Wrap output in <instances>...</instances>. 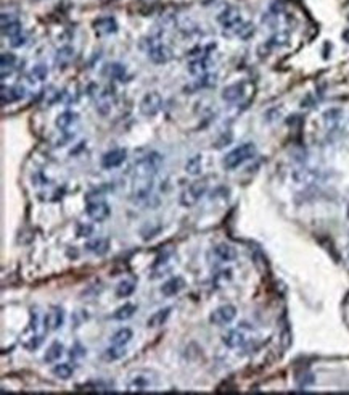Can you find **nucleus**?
Segmentation results:
<instances>
[{
  "mask_svg": "<svg viewBox=\"0 0 349 395\" xmlns=\"http://www.w3.org/2000/svg\"><path fill=\"white\" fill-rule=\"evenodd\" d=\"M163 162H164V157L158 152H152L142 158H138L134 165V177L153 179V176L159 171Z\"/></svg>",
  "mask_w": 349,
  "mask_h": 395,
  "instance_id": "f257e3e1",
  "label": "nucleus"
},
{
  "mask_svg": "<svg viewBox=\"0 0 349 395\" xmlns=\"http://www.w3.org/2000/svg\"><path fill=\"white\" fill-rule=\"evenodd\" d=\"M254 155H256V145H254L253 142L241 144L240 147L233 148L232 152H229L227 155L224 157L222 165H224L225 169H235V168H238L240 165H243L245 162L251 160Z\"/></svg>",
  "mask_w": 349,
  "mask_h": 395,
  "instance_id": "f03ea898",
  "label": "nucleus"
},
{
  "mask_svg": "<svg viewBox=\"0 0 349 395\" xmlns=\"http://www.w3.org/2000/svg\"><path fill=\"white\" fill-rule=\"evenodd\" d=\"M156 385V378L148 371L132 373L127 381V392H148Z\"/></svg>",
  "mask_w": 349,
  "mask_h": 395,
  "instance_id": "7ed1b4c3",
  "label": "nucleus"
},
{
  "mask_svg": "<svg viewBox=\"0 0 349 395\" xmlns=\"http://www.w3.org/2000/svg\"><path fill=\"white\" fill-rule=\"evenodd\" d=\"M218 21L219 24L224 27L225 33H233L237 34V31L240 29V26L245 23L241 13L237 7H227L218 15Z\"/></svg>",
  "mask_w": 349,
  "mask_h": 395,
  "instance_id": "20e7f679",
  "label": "nucleus"
},
{
  "mask_svg": "<svg viewBox=\"0 0 349 395\" xmlns=\"http://www.w3.org/2000/svg\"><path fill=\"white\" fill-rule=\"evenodd\" d=\"M206 191H207V183L206 181H195V183H192L182 192L181 205L187 206V208H190V206L196 205L198 202L203 199V195L206 194Z\"/></svg>",
  "mask_w": 349,
  "mask_h": 395,
  "instance_id": "39448f33",
  "label": "nucleus"
},
{
  "mask_svg": "<svg viewBox=\"0 0 349 395\" xmlns=\"http://www.w3.org/2000/svg\"><path fill=\"white\" fill-rule=\"evenodd\" d=\"M161 107H163V97L159 96V92L152 90V92H147L145 96H144V99L140 100L138 110H140V113H142L144 116L152 118V116L158 115L159 110H161Z\"/></svg>",
  "mask_w": 349,
  "mask_h": 395,
  "instance_id": "423d86ee",
  "label": "nucleus"
},
{
  "mask_svg": "<svg viewBox=\"0 0 349 395\" xmlns=\"http://www.w3.org/2000/svg\"><path fill=\"white\" fill-rule=\"evenodd\" d=\"M86 213L92 221L101 223L110 218L111 215V208L110 205L103 200V199H89L87 200V206H86Z\"/></svg>",
  "mask_w": 349,
  "mask_h": 395,
  "instance_id": "0eeeda50",
  "label": "nucleus"
},
{
  "mask_svg": "<svg viewBox=\"0 0 349 395\" xmlns=\"http://www.w3.org/2000/svg\"><path fill=\"white\" fill-rule=\"evenodd\" d=\"M147 47H145V52L148 55V58L152 60L153 63H166L169 62V58H171V50L167 49V47L164 44H161L159 41L156 39H148L145 41Z\"/></svg>",
  "mask_w": 349,
  "mask_h": 395,
  "instance_id": "6e6552de",
  "label": "nucleus"
},
{
  "mask_svg": "<svg viewBox=\"0 0 349 395\" xmlns=\"http://www.w3.org/2000/svg\"><path fill=\"white\" fill-rule=\"evenodd\" d=\"M235 318H237V308L233 305H222L219 308H216L210 315V321L211 324H216V326H225V324H230Z\"/></svg>",
  "mask_w": 349,
  "mask_h": 395,
  "instance_id": "1a4fd4ad",
  "label": "nucleus"
},
{
  "mask_svg": "<svg viewBox=\"0 0 349 395\" xmlns=\"http://www.w3.org/2000/svg\"><path fill=\"white\" fill-rule=\"evenodd\" d=\"M210 68H211V58L207 52L196 55L188 62V73L193 74V76H206Z\"/></svg>",
  "mask_w": 349,
  "mask_h": 395,
  "instance_id": "9d476101",
  "label": "nucleus"
},
{
  "mask_svg": "<svg viewBox=\"0 0 349 395\" xmlns=\"http://www.w3.org/2000/svg\"><path fill=\"white\" fill-rule=\"evenodd\" d=\"M153 192V179H144V177H134V187H132V197L137 202L147 200Z\"/></svg>",
  "mask_w": 349,
  "mask_h": 395,
  "instance_id": "9b49d317",
  "label": "nucleus"
},
{
  "mask_svg": "<svg viewBox=\"0 0 349 395\" xmlns=\"http://www.w3.org/2000/svg\"><path fill=\"white\" fill-rule=\"evenodd\" d=\"M0 21H2V34L5 37H16L23 34V29H21V23L18 21V18L12 13H2V16H0Z\"/></svg>",
  "mask_w": 349,
  "mask_h": 395,
  "instance_id": "f8f14e48",
  "label": "nucleus"
},
{
  "mask_svg": "<svg viewBox=\"0 0 349 395\" xmlns=\"http://www.w3.org/2000/svg\"><path fill=\"white\" fill-rule=\"evenodd\" d=\"M42 341H44V334L39 332V329H34L31 326H27L24 334L21 336V345L24 347L26 350H29V352L39 349Z\"/></svg>",
  "mask_w": 349,
  "mask_h": 395,
  "instance_id": "ddd939ff",
  "label": "nucleus"
},
{
  "mask_svg": "<svg viewBox=\"0 0 349 395\" xmlns=\"http://www.w3.org/2000/svg\"><path fill=\"white\" fill-rule=\"evenodd\" d=\"M64 323V312L63 308L60 307H52L49 312H47L45 315V319H44V327L47 329V331H56V329H60Z\"/></svg>",
  "mask_w": 349,
  "mask_h": 395,
  "instance_id": "4468645a",
  "label": "nucleus"
},
{
  "mask_svg": "<svg viewBox=\"0 0 349 395\" xmlns=\"http://www.w3.org/2000/svg\"><path fill=\"white\" fill-rule=\"evenodd\" d=\"M291 177L298 184H312L322 177V173L316 168H299V169H295Z\"/></svg>",
  "mask_w": 349,
  "mask_h": 395,
  "instance_id": "2eb2a0df",
  "label": "nucleus"
},
{
  "mask_svg": "<svg viewBox=\"0 0 349 395\" xmlns=\"http://www.w3.org/2000/svg\"><path fill=\"white\" fill-rule=\"evenodd\" d=\"M126 157H127V152L124 148H115L101 157V166L105 169L118 168L126 162Z\"/></svg>",
  "mask_w": 349,
  "mask_h": 395,
  "instance_id": "dca6fc26",
  "label": "nucleus"
},
{
  "mask_svg": "<svg viewBox=\"0 0 349 395\" xmlns=\"http://www.w3.org/2000/svg\"><path fill=\"white\" fill-rule=\"evenodd\" d=\"M322 121L328 131H336L341 126L343 121V110L341 108H328L322 113Z\"/></svg>",
  "mask_w": 349,
  "mask_h": 395,
  "instance_id": "f3484780",
  "label": "nucleus"
},
{
  "mask_svg": "<svg viewBox=\"0 0 349 395\" xmlns=\"http://www.w3.org/2000/svg\"><path fill=\"white\" fill-rule=\"evenodd\" d=\"M93 29L97 36H110L118 31V23L113 16H103L93 23Z\"/></svg>",
  "mask_w": 349,
  "mask_h": 395,
  "instance_id": "a211bd4d",
  "label": "nucleus"
},
{
  "mask_svg": "<svg viewBox=\"0 0 349 395\" xmlns=\"http://www.w3.org/2000/svg\"><path fill=\"white\" fill-rule=\"evenodd\" d=\"M245 96V82H235L230 84L222 90V100L227 103H237Z\"/></svg>",
  "mask_w": 349,
  "mask_h": 395,
  "instance_id": "6ab92c4d",
  "label": "nucleus"
},
{
  "mask_svg": "<svg viewBox=\"0 0 349 395\" xmlns=\"http://www.w3.org/2000/svg\"><path fill=\"white\" fill-rule=\"evenodd\" d=\"M78 121H79V115L78 113H74V111H63V113H60L58 116H56V119H55V125H56V128H58L60 131H69L73 126H76L78 125Z\"/></svg>",
  "mask_w": 349,
  "mask_h": 395,
  "instance_id": "aec40b11",
  "label": "nucleus"
},
{
  "mask_svg": "<svg viewBox=\"0 0 349 395\" xmlns=\"http://www.w3.org/2000/svg\"><path fill=\"white\" fill-rule=\"evenodd\" d=\"M213 253L216 258L224 263L233 261L237 258V250H235V247H232L230 244H218V246L213 249Z\"/></svg>",
  "mask_w": 349,
  "mask_h": 395,
  "instance_id": "412c9836",
  "label": "nucleus"
},
{
  "mask_svg": "<svg viewBox=\"0 0 349 395\" xmlns=\"http://www.w3.org/2000/svg\"><path fill=\"white\" fill-rule=\"evenodd\" d=\"M184 287H185V281L181 276H176V278H171L169 281H166L161 286V294L166 297H174L181 292Z\"/></svg>",
  "mask_w": 349,
  "mask_h": 395,
  "instance_id": "4be33fe9",
  "label": "nucleus"
},
{
  "mask_svg": "<svg viewBox=\"0 0 349 395\" xmlns=\"http://www.w3.org/2000/svg\"><path fill=\"white\" fill-rule=\"evenodd\" d=\"M245 341H247V337H245V334L241 331H238V329H232V331L225 332L222 337V342L227 345L229 349H238V347H241L245 344Z\"/></svg>",
  "mask_w": 349,
  "mask_h": 395,
  "instance_id": "5701e85b",
  "label": "nucleus"
},
{
  "mask_svg": "<svg viewBox=\"0 0 349 395\" xmlns=\"http://www.w3.org/2000/svg\"><path fill=\"white\" fill-rule=\"evenodd\" d=\"M169 315H171V308H161V310H158L156 313H153L152 316L148 318V321H147V326L148 327H152V329H155V327H159V326H163L166 321H167V318H169Z\"/></svg>",
  "mask_w": 349,
  "mask_h": 395,
  "instance_id": "b1692460",
  "label": "nucleus"
},
{
  "mask_svg": "<svg viewBox=\"0 0 349 395\" xmlns=\"http://www.w3.org/2000/svg\"><path fill=\"white\" fill-rule=\"evenodd\" d=\"M24 97V89L21 87H2V103H13L16 100H20Z\"/></svg>",
  "mask_w": 349,
  "mask_h": 395,
  "instance_id": "393cba45",
  "label": "nucleus"
},
{
  "mask_svg": "<svg viewBox=\"0 0 349 395\" xmlns=\"http://www.w3.org/2000/svg\"><path fill=\"white\" fill-rule=\"evenodd\" d=\"M63 355V344L60 342H53L49 349H47L45 355H44V361L45 363H55L61 358Z\"/></svg>",
  "mask_w": 349,
  "mask_h": 395,
  "instance_id": "a878e982",
  "label": "nucleus"
},
{
  "mask_svg": "<svg viewBox=\"0 0 349 395\" xmlns=\"http://www.w3.org/2000/svg\"><path fill=\"white\" fill-rule=\"evenodd\" d=\"M201 168H203V157L201 155H193L192 158L187 160L185 163V171L187 174H192V176H198L201 173Z\"/></svg>",
  "mask_w": 349,
  "mask_h": 395,
  "instance_id": "bb28decb",
  "label": "nucleus"
},
{
  "mask_svg": "<svg viewBox=\"0 0 349 395\" xmlns=\"http://www.w3.org/2000/svg\"><path fill=\"white\" fill-rule=\"evenodd\" d=\"M137 312V307L134 303H124L122 307H119L115 313H113V318L118 319V321H126V319L132 318Z\"/></svg>",
  "mask_w": 349,
  "mask_h": 395,
  "instance_id": "cd10ccee",
  "label": "nucleus"
},
{
  "mask_svg": "<svg viewBox=\"0 0 349 395\" xmlns=\"http://www.w3.org/2000/svg\"><path fill=\"white\" fill-rule=\"evenodd\" d=\"M134 290H135V282L130 279H126V281H121L116 286V295L119 298H126L134 294Z\"/></svg>",
  "mask_w": 349,
  "mask_h": 395,
  "instance_id": "c85d7f7f",
  "label": "nucleus"
},
{
  "mask_svg": "<svg viewBox=\"0 0 349 395\" xmlns=\"http://www.w3.org/2000/svg\"><path fill=\"white\" fill-rule=\"evenodd\" d=\"M130 341H132V331L129 327L119 329V331L115 332L111 337V344H115V345H127Z\"/></svg>",
  "mask_w": 349,
  "mask_h": 395,
  "instance_id": "c756f323",
  "label": "nucleus"
},
{
  "mask_svg": "<svg viewBox=\"0 0 349 395\" xmlns=\"http://www.w3.org/2000/svg\"><path fill=\"white\" fill-rule=\"evenodd\" d=\"M86 249H87L89 252H92V253H97V255H103V253L108 252V240L98 237V239H95V240L87 242Z\"/></svg>",
  "mask_w": 349,
  "mask_h": 395,
  "instance_id": "7c9ffc66",
  "label": "nucleus"
},
{
  "mask_svg": "<svg viewBox=\"0 0 349 395\" xmlns=\"http://www.w3.org/2000/svg\"><path fill=\"white\" fill-rule=\"evenodd\" d=\"M52 373H53V376H56L58 379L68 381L71 376L74 374V368H73L71 364H68V363H60V364H56L55 368L52 370Z\"/></svg>",
  "mask_w": 349,
  "mask_h": 395,
  "instance_id": "2f4dec72",
  "label": "nucleus"
},
{
  "mask_svg": "<svg viewBox=\"0 0 349 395\" xmlns=\"http://www.w3.org/2000/svg\"><path fill=\"white\" fill-rule=\"evenodd\" d=\"M74 56V50L71 49V47H63V49L58 50V53H56V65H58V68H64L66 65H68Z\"/></svg>",
  "mask_w": 349,
  "mask_h": 395,
  "instance_id": "473e14b6",
  "label": "nucleus"
},
{
  "mask_svg": "<svg viewBox=\"0 0 349 395\" xmlns=\"http://www.w3.org/2000/svg\"><path fill=\"white\" fill-rule=\"evenodd\" d=\"M124 355H126V345H115L113 344L105 352V356L108 360H119Z\"/></svg>",
  "mask_w": 349,
  "mask_h": 395,
  "instance_id": "72a5a7b5",
  "label": "nucleus"
},
{
  "mask_svg": "<svg viewBox=\"0 0 349 395\" xmlns=\"http://www.w3.org/2000/svg\"><path fill=\"white\" fill-rule=\"evenodd\" d=\"M47 74H49L47 67H44V65H36V67L32 68V71H31V74H29V78H31V81L42 82L47 78Z\"/></svg>",
  "mask_w": 349,
  "mask_h": 395,
  "instance_id": "f704fd0d",
  "label": "nucleus"
},
{
  "mask_svg": "<svg viewBox=\"0 0 349 395\" xmlns=\"http://www.w3.org/2000/svg\"><path fill=\"white\" fill-rule=\"evenodd\" d=\"M0 63H2V70H4V71H5L7 68L12 70V68L15 67V63H16L15 53H12V52H4L2 56H0Z\"/></svg>",
  "mask_w": 349,
  "mask_h": 395,
  "instance_id": "c9c22d12",
  "label": "nucleus"
},
{
  "mask_svg": "<svg viewBox=\"0 0 349 395\" xmlns=\"http://www.w3.org/2000/svg\"><path fill=\"white\" fill-rule=\"evenodd\" d=\"M288 44V34L287 33H278L275 36H272L269 42H267V47H282V45H287Z\"/></svg>",
  "mask_w": 349,
  "mask_h": 395,
  "instance_id": "e433bc0d",
  "label": "nucleus"
},
{
  "mask_svg": "<svg viewBox=\"0 0 349 395\" xmlns=\"http://www.w3.org/2000/svg\"><path fill=\"white\" fill-rule=\"evenodd\" d=\"M108 74L111 78H116V79H122L126 74V68L122 67V65L119 63H113V65H108Z\"/></svg>",
  "mask_w": 349,
  "mask_h": 395,
  "instance_id": "4c0bfd02",
  "label": "nucleus"
},
{
  "mask_svg": "<svg viewBox=\"0 0 349 395\" xmlns=\"http://www.w3.org/2000/svg\"><path fill=\"white\" fill-rule=\"evenodd\" d=\"M253 34H254V26L251 23H243L240 26V29L237 31V36H240L241 39H250Z\"/></svg>",
  "mask_w": 349,
  "mask_h": 395,
  "instance_id": "58836bf2",
  "label": "nucleus"
},
{
  "mask_svg": "<svg viewBox=\"0 0 349 395\" xmlns=\"http://www.w3.org/2000/svg\"><path fill=\"white\" fill-rule=\"evenodd\" d=\"M26 36L24 34H20V36H16V37H12L10 39V45L12 47H23L24 44H26Z\"/></svg>",
  "mask_w": 349,
  "mask_h": 395,
  "instance_id": "ea45409f",
  "label": "nucleus"
}]
</instances>
